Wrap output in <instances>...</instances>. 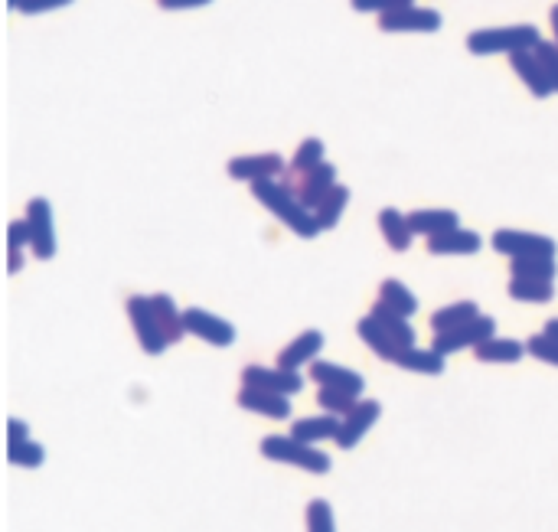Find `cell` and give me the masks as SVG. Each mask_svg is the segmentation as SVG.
Segmentation results:
<instances>
[{
	"instance_id": "obj_16",
	"label": "cell",
	"mask_w": 558,
	"mask_h": 532,
	"mask_svg": "<svg viewBox=\"0 0 558 532\" xmlns=\"http://www.w3.org/2000/svg\"><path fill=\"white\" fill-rule=\"evenodd\" d=\"M320 346H324V333H320V330H304L301 337H294V340L278 353V366L288 369V373H297L301 366H307V363L317 360Z\"/></svg>"
},
{
	"instance_id": "obj_17",
	"label": "cell",
	"mask_w": 558,
	"mask_h": 532,
	"mask_svg": "<svg viewBox=\"0 0 558 532\" xmlns=\"http://www.w3.org/2000/svg\"><path fill=\"white\" fill-rule=\"evenodd\" d=\"M510 66H513V72H516L519 79H523V85L536 98H549L552 95V82L542 72L539 59H536V53H532V49H519V53H510Z\"/></svg>"
},
{
	"instance_id": "obj_11",
	"label": "cell",
	"mask_w": 558,
	"mask_h": 532,
	"mask_svg": "<svg viewBox=\"0 0 558 532\" xmlns=\"http://www.w3.org/2000/svg\"><path fill=\"white\" fill-rule=\"evenodd\" d=\"M229 177L232 180H271L284 173V157L275 154V151H265V154H245V157H232L229 160Z\"/></svg>"
},
{
	"instance_id": "obj_9",
	"label": "cell",
	"mask_w": 558,
	"mask_h": 532,
	"mask_svg": "<svg viewBox=\"0 0 558 532\" xmlns=\"http://www.w3.org/2000/svg\"><path fill=\"white\" fill-rule=\"evenodd\" d=\"M183 324H186V333H193V337H200L209 346H229L235 340V327L229 320L209 314L203 307H186Z\"/></svg>"
},
{
	"instance_id": "obj_33",
	"label": "cell",
	"mask_w": 558,
	"mask_h": 532,
	"mask_svg": "<svg viewBox=\"0 0 558 532\" xmlns=\"http://www.w3.org/2000/svg\"><path fill=\"white\" fill-rule=\"evenodd\" d=\"M7 461L10 464H17V467H40L46 461V451H43V444H36V441H10L7 444Z\"/></svg>"
},
{
	"instance_id": "obj_31",
	"label": "cell",
	"mask_w": 558,
	"mask_h": 532,
	"mask_svg": "<svg viewBox=\"0 0 558 532\" xmlns=\"http://www.w3.org/2000/svg\"><path fill=\"white\" fill-rule=\"evenodd\" d=\"M510 298L526 301V304H545L555 298V284L539 281V278H513L510 281Z\"/></svg>"
},
{
	"instance_id": "obj_43",
	"label": "cell",
	"mask_w": 558,
	"mask_h": 532,
	"mask_svg": "<svg viewBox=\"0 0 558 532\" xmlns=\"http://www.w3.org/2000/svg\"><path fill=\"white\" fill-rule=\"evenodd\" d=\"M23 268V252H10V275H17Z\"/></svg>"
},
{
	"instance_id": "obj_15",
	"label": "cell",
	"mask_w": 558,
	"mask_h": 532,
	"mask_svg": "<svg viewBox=\"0 0 558 532\" xmlns=\"http://www.w3.org/2000/svg\"><path fill=\"white\" fill-rule=\"evenodd\" d=\"M235 402H239L245 412H258V415H265V418H288L291 415L288 395H278V392H268V389L242 386L239 395H235Z\"/></svg>"
},
{
	"instance_id": "obj_23",
	"label": "cell",
	"mask_w": 558,
	"mask_h": 532,
	"mask_svg": "<svg viewBox=\"0 0 558 532\" xmlns=\"http://www.w3.org/2000/svg\"><path fill=\"white\" fill-rule=\"evenodd\" d=\"M408 226H412L415 235H438V232H448L457 229V213L454 209H415V213H408Z\"/></svg>"
},
{
	"instance_id": "obj_35",
	"label": "cell",
	"mask_w": 558,
	"mask_h": 532,
	"mask_svg": "<svg viewBox=\"0 0 558 532\" xmlns=\"http://www.w3.org/2000/svg\"><path fill=\"white\" fill-rule=\"evenodd\" d=\"M307 532H337L333 529V510L327 500L307 503Z\"/></svg>"
},
{
	"instance_id": "obj_36",
	"label": "cell",
	"mask_w": 558,
	"mask_h": 532,
	"mask_svg": "<svg viewBox=\"0 0 558 532\" xmlns=\"http://www.w3.org/2000/svg\"><path fill=\"white\" fill-rule=\"evenodd\" d=\"M526 350H529V356H536V360L558 366V340L549 337V333H536V337H529Z\"/></svg>"
},
{
	"instance_id": "obj_22",
	"label": "cell",
	"mask_w": 558,
	"mask_h": 532,
	"mask_svg": "<svg viewBox=\"0 0 558 532\" xmlns=\"http://www.w3.org/2000/svg\"><path fill=\"white\" fill-rule=\"evenodd\" d=\"M523 353H529L526 346L519 340H510V337H490L480 346H474V356L480 363H519L523 360Z\"/></svg>"
},
{
	"instance_id": "obj_8",
	"label": "cell",
	"mask_w": 558,
	"mask_h": 532,
	"mask_svg": "<svg viewBox=\"0 0 558 532\" xmlns=\"http://www.w3.org/2000/svg\"><path fill=\"white\" fill-rule=\"evenodd\" d=\"M382 33H434L441 30V14L431 7H399L379 17Z\"/></svg>"
},
{
	"instance_id": "obj_13",
	"label": "cell",
	"mask_w": 558,
	"mask_h": 532,
	"mask_svg": "<svg viewBox=\"0 0 558 532\" xmlns=\"http://www.w3.org/2000/svg\"><path fill=\"white\" fill-rule=\"evenodd\" d=\"M379 415H382V405L376 402V399H366V402H359L350 415L343 418V425H340V431H337V448L340 451H350V448H356L359 444V438L366 435V431L379 422Z\"/></svg>"
},
{
	"instance_id": "obj_18",
	"label": "cell",
	"mask_w": 558,
	"mask_h": 532,
	"mask_svg": "<svg viewBox=\"0 0 558 532\" xmlns=\"http://www.w3.org/2000/svg\"><path fill=\"white\" fill-rule=\"evenodd\" d=\"M310 376H314L320 386H330V389H343V392H350V395H363L366 389V382L359 373H353V369H346V366H337V363H324V360H314L310 363Z\"/></svg>"
},
{
	"instance_id": "obj_39",
	"label": "cell",
	"mask_w": 558,
	"mask_h": 532,
	"mask_svg": "<svg viewBox=\"0 0 558 532\" xmlns=\"http://www.w3.org/2000/svg\"><path fill=\"white\" fill-rule=\"evenodd\" d=\"M7 242H10V252H23V245H30V222L27 219H14V222H10Z\"/></svg>"
},
{
	"instance_id": "obj_1",
	"label": "cell",
	"mask_w": 558,
	"mask_h": 532,
	"mask_svg": "<svg viewBox=\"0 0 558 532\" xmlns=\"http://www.w3.org/2000/svg\"><path fill=\"white\" fill-rule=\"evenodd\" d=\"M252 196L258 203H262L271 216H278V222H284L291 232H297L301 239H314L320 229L317 216L310 213V209H304L301 203H297V196L284 187V183H275V180H255L252 183Z\"/></svg>"
},
{
	"instance_id": "obj_25",
	"label": "cell",
	"mask_w": 558,
	"mask_h": 532,
	"mask_svg": "<svg viewBox=\"0 0 558 532\" xmlns=\"http://www.w3.org/2000/svg\"><path fill=\"white\" fill-rule=\"evenodd\" d=\"M151 304H154L157 324H160V330H164L167 343H180L183 333H186V324H183V314L177 311L173 298H170V294H154Z\"/></svg>"
},
{
	"instance_id": "obj_44",
	"label": "cell",
	"mask_w": 558,
	"mask_h": 532,
	"mask_svg": "<svg viewBox=\"0 0 558 532\" xmlns=\"http://www.w3.org/2000/svg\"><path fill=\"white\" fill-rule=\"evenodd\" d=\"M549 23H552V30H555V46H558V4L549 10Z\"/></svg>"
},
{
	"instance_id": "obj_45",
	"label": "cell",
	"mask_w": 558,
	"mask_h": 532,
	"mask_svg": "<svg viewBox=\"0 0 558 532\" xmlns=\"http://www.w3.org/2000/svg\"><path fill=\"white\" fill-rule=\"evenodd\" d=\"M542 333H549V337H555L558 340V317L555 320H549V324H545V330Z\"/></svg>"
},
{
	"instance_id": "obj_38",
	"label": "cell",
	"mask_w": 558,
	"mask_h": 532,
	"mask_svg": "<svg viewBox=\"0 0 558 532\" xmlns=\"http://www.w3.org/2000/svg\"><path fill=\"white\" fill-rule=\"evenodd\" d=\"M353 10L359 14H389V10H399V7H412V0H350Z\"/></svg>"
},
{
	"instance_id": "obj_32",
	"label": "cell",
	"mask_w": 558,
	"mask_h": 532,
	"mask_svg": "<svg viewBox=\"0 0 558 532\" xmlns=\"http://www.w3.org/2000/svg\"><path fill=\"white\" fill-rule=\"evenodd\" d=\"M346 203H350V190L343 187H333L324 200H320V206L314 209V216H317V222H320V229H333L340 222V216H343V209H346Z\"/></svg>"
},
{
	"instance_id": "obj_20",
	"label": "cell",
	"mask_w": 558,
	"mask_h": 532,
	"mask_svg": "<svg viewBox=\"0 0 558 532\" xmlns=\"http://www.w3.org/2000/svg\"><path fill=\"white\" fill-rule=\"evenodd\" d=\"M320 164H324V141L307 138V141L294 151L288 170L281 173V183H284V187H291V183H294L297 177H304V173H310V170L320 167Z\"/></svg>"
},
{
	"instance_id": "obj_2",
	"label": "cell",
	"mask_w": 558,
	"mask_h": 532,
	"mask_svg": "<svg viewBox=\"0 0 558 532\" xmlns=\"http://www.w3.org/2000/svg\"><path fill=\"white\" fill-rule=\"evenodd\" d=\"M262 454L268 461L278 464H294L307 470V474H327L330 470V457L324 451H317L314 444L297 441L294 435H268L262 438Z\"/></svg>"
},
{
	"instance_id": "obj_40",
	"label": "cell",
	"mask_w": 558,
	"mask_h": 532,
	"mask_svg": "<svg viewBox=\"0 0 558 532\" xmlns=\"http://www.w3.org/2000/svg\"><path fill=\"white\" fill-rule=\"evenodd\" d=\"M72 0H23L20 10L23 14H43V10H56V7H66Z\"/></svg>"
},
{
	"instance_id": "obj_4",
	"label": "cell",
	"mask_w": 558,
	"mask_h": 532,
	"mask_svg": "<svg viewBox=\"0 0 558 532\" xmlns=\"http://www.w3.org/2000/svg\"><path fill=\"white\" fill-rule=\"evenodd\" d=\"M128 317H131V327H134V337L144 346V353L160 356L167 350V337L164 330L157 324V314H154V304L151 298H141V294H131L128 298Z\"/></svg>"
},
{
	"instance_id": "obj_6",
	"label": "cell",
	"mask_w": 558,
	"mask_h": 532,
	"mask_svg": "<svg viewBox=\"0 0 558 532\" xmlns=\"http://www.w3.org/2000/svg\"><path fill=\"white\" fill-rule=\"evenodd\" d=\"M27 222H30V252L49 262L56 255V232H53V206L43 196H33L27 203Z\"/></svg>"
},
{
	"instance_id": "obj_42",
	"label": "cell",
	"mask_w": 558,
	"mask_h": 532,
	"mask_svg": "<svg viewBox=\"0 0 558 532\" xmlns=\"http://www.w3.org/2000/svg\"><path fill=\"white\" fill-rule=\"evenodd\" d=\"M203 4H209V0H157V7H164V10H190Z\"/></svg>"
},
{
	"instance_id": "obj_21",
	"label": "cell",
	"mask_w": 558,
	"mask_h": 532,
	"mask_svg": "<svg viewBox=\"0 0 558 532\" xmlns=\"http://www.w3.org/2000/svg\"><path fill=\"white\" fill-rule=\"evenodd\" d=\"M343 425L340 415H314V418H297L291 425V435L297 441H307V444H317V441H327V438H337V431Z\"/></svg>"
},
{
	"instance_id": "obj_41",
	"label": "cell",
	"mask_w": 558,
	"mask_h": 532,
	"mask_svg": "<svg viewBox=\"0 0 558 532\" xmlns=\"http://www.w3.org/2000/svg\"><path fill=\"white\" fill-rule=\"evenodd\" d=\"M7 435H10V438H7V444H10V441H27V438H30V428L23 425L20 418H10V425H7Z\"/></svg>"
},
{
	"instance_id": "obj_34",
	"label": "cell",
	"mask_w": 558,
	"mask_h": 532,
	"mask_svg": "<svg viewBox=\"0 0 558 532\" xmlns=\"http://www.w3.org/2000/svg\"><path fill=\"white\" fill-rule=\"evenodd\" d=\"M317 402H320V408H324L327 415H340V418H346V415H350L353 408L359 405L356 395L343 392V389H330V386H320Z\"/></svg>"
},
{
	"instance_id": "obj_7",
	"label": "cell",
	"mask_w": 558,
	"mask_h": 532,
	"mask_svg": "<svg viewBox=\"0 0 558 532\" xmlns=\"http://www.w3.org/2000/svg\"><path fill=\"white\" fill-rule=\"evenodd\" d=\"M490 242L496 252H503L510 258H526V255H552L555 258V242L549 239V235H539V232L496 229Z\"/></svg>"
},
{
	"instance_id": "obj_10",
	"label": "cell",
	"mask_w": 558,
	"mask_h": 532,
	"mask_svg": "<svg viewBox=\"0 0 558 532\" xmlns=\"http://www.w3.org/2000/svg\"><path fill=\"white\" fill-rule=\"evenodd\" d=\"M337 170H333V164H320V167H314L310 173H304V177H297L294 183H291V193L297 196V203H301L304 209H310V213H314V209L320 206V200H324V196L337 187Z\"/></svg>"
},
{
	"instance_id": "obj_30",
	"label": "cell",
	"mask_w": 558,
	"mask_h": 532,
	"mask_svg": "<svg viewBox=\"0 0 558 532\" xmlns=\"http://www.w3.org/2000/svg\"><path fill=\"white\" fill-rule=\"evenodd\" d=\"M513 278H539V281H555V258L552 255H526L510 262Z\"/></svg>"
},
{
	"instance_id": "obj_37",
	"label": "cell",
	"mask_w": 558,
	"mask_h": 532,
	"mask_svg": "<svg viewBox=\"0 0 558 532\" xmlns=\"http://www.w3.org/2000/svg\"><path fill=\"white\" fill-rule=\"evenodd\" d=\"M532 53H536V59H539L542 72H545V76H549V82H552V92H558V46L542 40L536 49H532Z\"/></svg>"
},
{
	"instance_id": "obj_12",
	"label": "cell",
	"mask_w": 558,
	"mask_h": 532,
	"mask_svg": "<svg viewBox=\"0 0 558 532\" xmlns=\"http://www.w3.org/2000/svg\"><path fill=\"white\" fill-rule=\"evenodd\" d=\"M242 386H255V389H268L278 395H297L304 389V379L288 369H268V366H245L242 369Z\"/></svg>"
},
{
	"instance_id": "obj_3",
	"label": "cell",
	"mask_w": 558,
	"mask_h": 532,
	"mask_svg": "<svg viewBox=\"0 0 558 532\" xmlns=\"http://www.w3.org/2000/svg\"><path fill=\"white\" fill-rule=\"evenodd\" d=\"M539 43H542V36L532 23H523V27H500V30H477L467 36V49L477 56L519 53V49H536Z\"/></svg>"
},
{
	"instance_id": "obj_19",
	"label": "cell",
	"mask_w": 558,
	"mask_h": 532,
	"mask_svg": "<svg viewBox=\"0 0 558 532\" xmlns=\"http://www.w3.org/2000/svg\"><path fill=\"white\" fill-rule=\"evenodd\" d=\"M431 255H474L480 252V235L467 229H448L428 239Z\"/></svg>"
},
{
	"instance_id": "obj_27",
	"label": "cell",
	"mask_w": 558,
	"mask_h": 532,
	"mask_svg": "<svg viewBox=\"0 0 558 532\" xmlns=\"http://www.w3.org/2000/svg\"><path fill=\"white\" fill-rule=\"evenodd\" d=\"M474 317H480V307L474 301H457V304L441 307V311H434L431 327H434V333H444V330L467 324V320H474Z\"/></svg>"
},
{
	"instance_id": "obj_46",
	"label": "cell",
	"mask_w": 558,
	"mask_h": 532,
	"mask_svg": "<svg viewBox=\"0 0 558 532\" xmlns=\"http://www.w3.org/2000/svg\"><path fill=\"white\" fill-rule=\"evenodd\" d=\"M7 4H10V10H20V4H23V0H7Z\"/></svg>"
},
{
	"instance_id": "obj_24",
	"label": "cell",
	"mask_w": 558,
	"mask_h": 532,
	"mask_svg": "<svg viewBox=\"0 0 558 532\" xmlns=\"http://www.w3.org/2000/svg\"><path fill=\"white\" fill-rule=\"evenodd\" d=\"M379 229L382 235H386V242H389V249L392 252H408V245H412V226H408V216H402L399 209H392L386 206L379 213Z\"/></svg>"
},
{
	"instance_id": "obj_14",
	"label": "cell",
	"mask_w": 558,
	"mask_h": 532,
	"mask_svg": "<svg viewBox=\"0 0 558 532\" xmlns=\"http://www.w3.org/2000/svg\"><path fill=\"white\" fill-rule=\"evenodd\" d=\"M356 333H359V340H363V343L369 346V350L376 353L379 360H386V363H395V360H399V356L408 350V346H402L399 340H395L392 333H389L386 327H382L372 314L359 320V324H356Z\"/></svg>"
},
{
	"instance_id": "obj_29",
	"label": "cell",
	"mask_w": 558,
	"mask_h": 532,
	"mask_svg": "<svg viewBox=\"0 0 558 532\" xmlns=\"http://www.w3.org/2000/svg\"><path fill=\"white\" fill-rule=\"evenodd\" d=\"M372 317L379 320L382 327H386L395 340H399L402 346H415V330H412V324H408V317H402V314H395L389 304H382V301H376L372 304V311H369Z\"/></svg>"
},
{
	"instance_id": "obj_26",
	"label": "cell",
	"mask_w": 558,
	"mask_h": 532,
	"mask_svg": "<svg viewBox=\"0 0 558 532\" xmlns=\"http://www.w3.org/2000/svg\"><path fill=\"white\" fill-rule=\"evenodd\" d=\"M379 301L389 304L392 311L402 314V317H412L418 311V298L405 288L399 278H386V281L379 284Z\"/></svg>"
},
{
	"instance_id": "obj_28",
	"label": "cell",
	"mask_w": 558,
	"mask_h": 532,
	"mask_svg": "<svg viewBox=\"0 0 558 532\" xmlns=\"http://www.w3.org/2000/svg\"><path fill=\"white\" fill-rule=\"evenodd\" d=\"M395 366L408 369V373H425V376H438L444 373V356L434 350H418V346H408V350L395 360Z\"/></svg>"
},
{
	"instance_id": "obj_5",
	"label": "cell",
	"mask_w": 558,
	"mask_h": 532,
	"mask_svg": "<svg viewBox=\"0 0 558 532\" xmlns=\"http://www.w3.org/2000/svg\"><path fill=\"white\" fill-rule=\"evenodd\" d=\"M490 337H496V320L480 314V317L467 320V324L454 327V330L434 333L431 350H434V353H441V356H448V353L464 350V346H480L483 340H490Z\"/></svg>"
}]
</instances>
